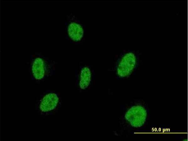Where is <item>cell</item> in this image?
Listing matches in <instances>:
<instances>
[{
	"label": "cell",
	"instance_id": "obj_1",
	"mask_svg": "<svg viewBox=\"0 0 188 141\" xmlns=\"http://www.w3.org/2000/svg\"><path fill=\"white\" fill-rule=\"evenodd\" d=\"M124 114V118L130 131L137 132L148 125L150 111L146 101L142 99L132 100Z\"/></svg>",
	"mask_w": 188,
	"mask_h": 141
},
{
	"label": "cell",
	"instance_id": "obj_3",
	"mask_svg": "<svg viewBox=\"0 0 188 141\" xmlns=\"http://www.w3.org/2000/svg\"><path fill=\"white\" fill-rule=\"evenodd\" d=\"M46 59L41 56L35 57L31 64L33 75L37 80H40L44 76L46 68L50 65Z\"/></svg>",
	"mask_w": 188,
	"mask_h": 141
},
{
	"label": "cell",
	"instance_id": "obj_6",
	"mask_svg": "<svg viewBox=\"0 0 188 141\" xmlns=\"http://www.w3.org/2000/svg\"><path fill=\"white\" fill-rule=\"evenodd\" d=\"M91 78L90 70L87 67L83 68L81 72L79 85L82 89L87 88L90 84Z\"/></svg>",
	"mask_w": 188,
	"mask_h": 141
},
{
	"label": "cell",
	"instance_id": "obj_5",
	"mask_svg": "<svg viewBox=\"0 0 188 141\" xmlns=\"http://www.w3.org/2000/svg\"><path fill=\"white\" fill-rule=\"evenodd\" d=\"M68 32L70 37L74 41L80 40L83 35V31L81 26L75 22H72L68 26Z\"/></svg>",
	"mask_w": 188,
	"mask_h": 141
},
{
	"label": "cell",
	"instance_id": "obj_4",
	"mask_svg": "<svg viewBox=\"0 0 188 141\" xmlns=\"http://www.w3.org/2000/svg\"><path fill=\"white\" fill-rule=\"evenodd\" d=\"M59 98L54 93H50L42 99L40 105V109L43 112H47L54 109L56 106Z\"/></svg>",
	"mask_w": 188,
	"mask_h": 141
},
{
	"label": "cell",
	"instance_id": "obj_2",
	"mask_svg": "<svg viewBox=\"0 0 188 141\" xmlns=\"http://www.w3.org/2000/svg\"><path fill=\"white\" fill-rule=\"evenodd\" d=\"M141 64V52L135 49L130 50L122 57L118 66L117 74L122 78L132 76L139 71Z\"/></svg>",
	"mask_w": 188,
	"mask_h": 141
}]
</instances>
